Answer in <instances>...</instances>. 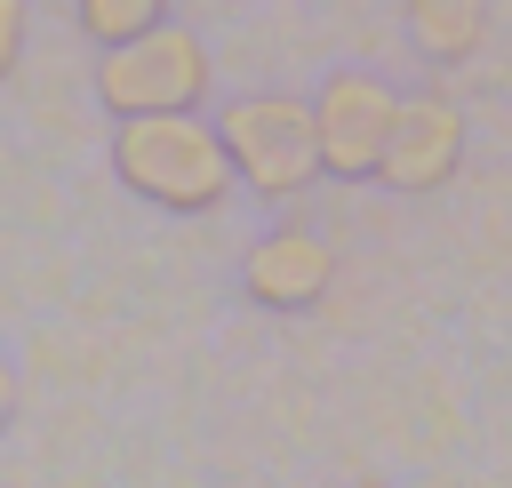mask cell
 <instances>
[{"label": "cell", "instance_id": "cell-1", "mask_svg": "<svg viewBox=\"0 0 512 488\" xmlns=\"http://www.w3.org/2000/svg\"><path fill=\"white\" fill-rule=\"evenodd\" d=\"M112 168L136 200L176 208V216L224 208V192H232L224 136H216V120H192V112H128L112 128Z\"/></svg>", "mask_w": 512, "mask_h": 488}, {"label": "cell", "instance_id": "cell-2", "mask_svg": "<svg viewBox=\"0 0 512 488\" xmlns=\"http://www.w3.org/2000/svg\"><path fill=\"white\" fill-rule=\"evenodd\" d=\"M200 96H208V48H200V32H184L168 16L96 56V104L112 120H128V112H200Z\"/></svg>", "mask_w": 512, "mask_h": 488}, {"label": "cell", "instance_id": "cell-3", "mask_svg": "<svg viewBox=\"0 0 512 488\" xmlns=\"http://www.w3.org/2000/svg\"><path fill=\"white\" fill-rule=\"evenodd\" d=\"M216 136H224L232 184H248L264 200H288L320 176V136H312L304 96H232L216 112Z\"/></svg>", "mask_w": 512, "mask_h": 488}, {"label": "cell", "instance_id": "cell-4", "mask_svg": "<svg viewBox=\"0 0 512 488\" xmlns=\"http://www.w3.org/2000/svg\"><path fill=\"white\" fill-rule=\"evenodd\" d=\"M392 112H400V96H392L376 72H328V80H320V96H312L320 168H328V176H344V184L376 176L384 136H392Z\"/></svg>", "mask_w": 512, "mask_h": 488}, {"label": "cell", "instance_id": "cell-5", "mask_svg": "<svg viewBox=\"0 0 512 488\" xmlns=\"http://www.w3.org/2000/svg\"><path fill=\"white\" fill-rule=\"evenodd\" d=\"M456 168H464V112L448 96H400L384 160H376V184H392V192H440Z\"/></svg>", "mask_w": 512, "mask_h": 488}, {"label": "cell", "instance_id": "cell-6", "mask_svg": "<svg viewBox=\"0 0 512 488\" xmlns=\"http://www.w3.org/2000/svg\"><path fill=\"white\" fill-rule=\"evenodd\" d=\"M240 288H248L264 312H312V304L336 288V248H328L320 232H304V224H280V232H264V240L248 248Z\"/></svg>", "mask_w": 512, "mask_h": 488}, {"label": "cell", "instance_id": "cell-7", "mask_svg": "<svg viewBox=\"0 0 512 488\" xmlns=\"http://www.w3.org/2000/svg\"><path fill=\"white\" fill-rule=\"evenodd\" d=\"M480 24H488V0H408V32H416L440 64L472 56V48H480Z\"/></svg>", "mask_w": 512, "mask_h": 488}, {"label": "cell", "instance_id": "cell-8", "mask_svg": "<svg viewBox=\"0 0 512 488\" xmlns=\"http://www.w3.org/2000/svg\"><path fill=\"white\" fill-rule=\"evenodd\" d=\"M160 16H168V0H80V32H88L96 48L136 40V32H152Z\"/></svg>", "mask_w": 512, "mask_h": 488}, {"label": "cell", "instance_id": "cell-9", "mask_svg": "<svg viewBox=\"0 0 512 488\" xmlns=\"http://www.w3.org/2000/svg\"><path fill=\"white\" fill-rule=\"evenodd\" d=\"M16 56H24V0H0V80L16 72Z\"/></svg>", "mask_w": 512, "mask_h": 488}, {"label": "cell", "instance_id": "cell-10", "mask_svg": "<svg viewBox=\"0 0 512 488\" xmlns=\"http://www.w3.org/2000/svg\"><path fill=\"white\" fill-rule=\"evenodd\" d=\"M16 424V368H8V352H0V432Z\"/></svg>", "mask_w": 512, "mask_h": 488}]
</instances>
